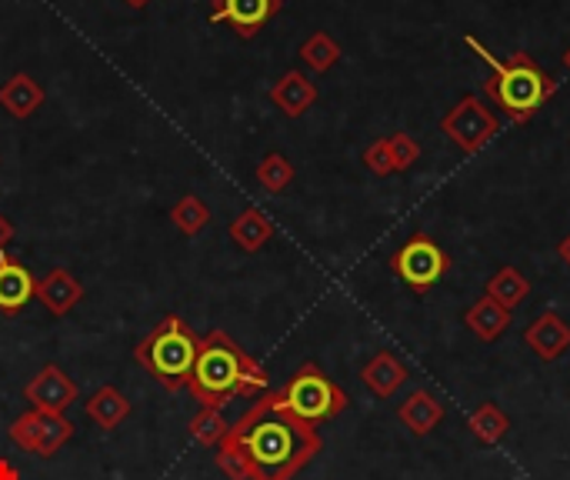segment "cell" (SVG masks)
<instances>
[{"mask_svg": "<svg viewBox=\"0 0 570 480\" xmlns=\"http://www.w3.org/2000/svg\"><path fill=\"white\" fill-rule=\"evenodd\" d=\"M321 448L317 428L291 414L281 391H267L217 444V468L230 480H294Z\"/></svg>", "mask_w": 570, "mask_h": 480, "instance_id": "obj_1", "label": "cell"}, {"mask_svg": "<svg viewBox=\"0 0 570 480\" xmlns=\"http://www.w3.org/2000/svg\"><path fill=\"white\" fill-rule=\"evenodd\" d=\"M267 388V371L227 331L200 337L187 391L200 408L224 411L237 398H254Z\"/></svg>", "mask_w": 570, "mask_h": 480, "instance_id": "obj_2", "label": "cell"}, {"mask_svg": "<svg viewBox=\"0 0 570 480\" xmlns=\"http://www.w3.org/2000/svg\"><path fill=\"white\" fill-rule=\"evenodd\" d=\"M468 47H474L481 53V60H488L491 77L484 84V94L514 120V124H528L558 90V80L548 77L538 60L524 50L511 53L508 60H498L478 37H464Z\"/></svg>", "mask_w": 570, "mask_h": 480, "instance_id": "obj_3", "label": "cell"}, {"mask_svg": "<svg viewBox=\"0 0 570 480\" xmlns=\"http://www.w3.org/2000/svg\"><path fill=\"white\" fill-rule=\"evenodd\" d=\"M200 337L180 321L177 314H167L137 347L134 361L164 388V391H184L190 384V371L197 361Z\"/></svg>", "mask_w": 570, "mask_h": 480, "instance_id": "obj_4", "label": "cell"}, {"mask_svg": "<svg viewBox=\"0 0 570 480\" xmlns=\"http://www.w3.org/2000/svg\"><path fill=\"white\" fill-rule=\"evenodd\" d=\"M281 398H284V404H287V411L291 414H297L301 421H307V424H324V421H334L337 414H344L347 411V404H351V398H347V391L337 384V381H331L317 364H301L297 368V374L284 384V391H281Z\"/></svg>", "mask_w": 570, "mask_h": 480, "instance_id": "obj_5", "label": "cell"}, {"mask_svg": "<svg viewBox=\"0 0 570 480\" xmlns=\"http://www.w3.org/2000/svg\"><path fill=\"white\" fill-rule=\"evenodd\" d=\"M391 267H394V274H397L407 287H414L417 294H424V291H431V287L451 271V257H448V251H444L438 241H431L428 234H414L404 247L394 251Z\"/></svg>", "mask_w": 570, "mask_h": 480, "instance_id": "obj_6", "label": "cell"}, {"mask_svg": "<svg viewBox=\"0 0 570 480\" xmlns=\"http://www.w3.org/2000/svg\"><path fill=\"white\" fill-rule=\"evenodd\" d=\"M441 130L454 140V147H461L464 154H478L488 140H494V134L501 130L498 114L474 94L461 97L441 120Z\"/></svg>", "mask_w": 570, "mask_h": 480, "instance_id": "obj_7", "label": "cell"}, {"mask_svg": "<svg viewBox=\"0 0 570 480\" xmlns=\"http://www.w3.org/2000/svg\"><path fill=\"white\" fill-rule=\"evenodd\" d=\"M73 438V424L63 414H43V411H23L13 424H10V441L37 458H53L67 441Z\"/></svg>", "mask_w": 570, "mask_h": 480, "instance_id": "obj_8", "label": "cell"}, {"mask_svg": "<svg viewBox=\"0 0 570 480\" xmlns=\"http://www.w3.org/2000/svg\"><path fill=\"white\" fill-rule=\"evenodd\" d=\"M281 3L284 0H214L210 23H230L237 37L250 40L271 17H277Z\"/></svg>", "mask_w": 570, "mask_h": 480, "instance_id": "obj_9", "label": "cell"}, {"mask_svg": "<svg viewBox=\"0 0 570 480\" xmlns=\"http://www.w3.org/2000/svg\"><path fill=\"white\" fill-rule=\"evenodd\" d=\"M23 398L30 401L33 411H43V414H63L77 398V384L57 368V364H47L40 368V374L23 388Z\"/></svg>", "mask_w": 570, "mask_h": 480, "instance_id": "obj_10", "label": "cell"}, {"mask_svg": "<svg viewBox=\"0 0 570 480\" xmlns=\"http://www.w3.org/2000/svg\"><path fill=\"white\" fill-rule=\"evenodd\" d=\"M33 294H37V277L30 274V267L20 257L0 251V311L20 314L33 301Z\"/></svg>", "mask_w": 570, "mask_h": 480, "instance_id": "obj_11", "label": "cell"}, {"mask_svg": "<svg viewBox=\"0 0 570 480\" xmlns=\"http://www.w3.org/2000/svg\"><path fill=\"white\" fill-rule=\"evenodd\" d=\"M53 317H67L80 301H83V284L67 271L53 267L43 277H37V294H33Z\"/></svg>", "mask_w": 570, "mask_h": 480, "instance_id": "obj_12", "label": "cell"}, {"mask_svg": "<svg viewBox=\"0 0 570 480\" xmlns=\"http://www.w3.org/2000/svg\"><path fill=\"white\" fill-rule=\"evenodd\" d=\"M524 344H528L541 361H548V364H551V361H561L570 347V324L561 314L548 311V314H541V317L524 331Z\"/></svg>", "mask_w": 570, "mask_h": 480, "instance_id": "obj_13", "label": "cell"}, {"mask_svg": "<svg viewBox=\"0 0 570 480\" xmlns=\"http://www.w3.org/2000/svg\"><path fill=\"white\" fill-rule=\"evenodd\" d=\"M407 368L401 364V357L397 354H391V351H377L367 364H364V371H361V381L367 384V391L374 394V398H394L404 384H407Z\"/></svg>", "mask_w": 570, "mask_h": 480, "instance_id": "obj_14", "label": "cell"}, {"mask_svg": "<svg viewBox=\"0 0 570 480\" xmlns=\"http://www.w3.org/2000/svg\"><path fill=\"white\" fill-rule=\"evenodd\" d=\"M271 100H274V107H281L284 117H304L317 104V87H314V80H307V74L287 70L271 87Z\"/></svg>", "mask_w": 570, "mask_h": 480, "instance_id": "obj_15", "label": "cell"}, {"mask_svg": "<svg viewBox=\"0 0 570 480\" xmlns=\"http://www.w3.org/2000/svg\"><path fill=\"white\" fill-rule=\"evenodd\" d=\"M397 421H401L414 438H428L434 428H441V421H444V404H441L431 391H414V394H407V401H401Z\"/></svg>", "mask_w": 570, "mask_h": 480, "instance_id": "obj_16", "label": "cell"}, {"mask_svg": "<svg viewBox=\"0 0 570 480\" xmlns=\"http://www.w3.org/2000/svg\"><path fill=\"white\" fill-rule=\"evenodd\" d=\"M464 324H468V331L478 337V341H498L508 327H511V311L508 307H501L494 297H481V301H474L468 311H464Z\"/></svg>", "mask_w": 570, "mask_h": 480, "instance_id": "obj_17", "label": "cell"}, {"mask_svg": "<svg viewBox=\"0 0 570 480\" xmlns=\"http://www.w3.org/2000/svg\"><path fill=\"white\" fill-rule=\"evenodd\" d=\"M43 104V87L30 77V74H13L3 87H0V107L17 117V120H27L40 110Z\"/></svg>", "mask_w": 570, "mask_h": 480, "instance_id": "obj_18", "label": "cell"}, {"mask_svg": "<svg viewBox=\"0 0 570 480\" xmlns=\"http://www.w3.org/2000/svg\"><path fill=\"white\" fill-rule=\"evenodd\" d=\"M230 241L244 251V254H257L267 247V241L274 237V224L267 221V214H261L257 207H247L244 214H237L227 227Z\"/></svg>", "mask_w": 570, "mask_h": 480, "instance_id": "obj_19", "label": "cell"}, {"mask_svg": "<svg viewBox=\"0 0 570 480\" xmlns=\"http://www.w3.org/2000/svg\"><path fill=\"white\" fill-rule=\"evenodd\" d=\"M130 414V401L114 388V384H104L90 394L87 401V418L100 428V431H114L127 421Z\"/></svg>", "mask_w": 570, "mask_h": 480, "instance_id": "obj_20", "label": "cell"}, {"mask_svg": "<svg viewBox=\"0 0 570 480\" xmlns=\"http://www.w3.org/2000/svg\"><path fill=\"white\" fill-rule=\"evenodd\" d=\"M531 294V281L518 271V267H501L491 281H488V297H494L501 307L514 311L528 301Z\"/></svg>", "mask_w": 570, "mask_h": 480, "instance_id": "obj_21", "label": "cell"}, {"mask_svg": "<svg viewBox=\"0 0 570 480\" xmlns=\"http://www.w3.org/2000/svg\"><path fill=\"white\" fill-rule=\"evenodd\" d=\"M468 428H471V434H474L481 444L494 448V444H501V441L508 438L511 418H508L498 404H481V408L468 418Z\"/></svg>", "mask_w": 570, "mask_h": 480, "instance_id": "obj_22", "label": "cell"}, {"mask_svg": "<svg viewBox=\"0 0 570 480\" xmlns=\"http://www.w3.org/2000/svg\"><path fill=\"white\" fill-rule=\"evenodd\" d=\"M301 60L317 70V74H327L337 60H341V43L327 33V30H317L311 33L304 43H301Z\"/></svg>", "mask_w": 570, "mask_h": 480, "instance_id": "obj_23", "label": "cell"}, {"mask_svg": "<svg viewBox=\"0 0 570 480\" xmlns=\"http://www.w3.org/2000/svg\"><path fill=\"white\" fill-rule=\"evenodd\" d=\"M170 221H174V227H177L184 237H197V234L210 224V207H207L197 194H187V197H180V200L170 207Z\"/></svg>", "mask_w": 570, "mask_h": 480, "instance_id": "obj_24", "label": "cell"}, {"mask_svg": "<svg viewBox=\"0 0 570 480\" xmlns=\"http://www.w3.org/2000/svg\"><path fill=\"white\" fill-rule=\"evenodd\" d=\"M254 177H257V184H261L267 194H284V190L294 184V164H291L284 154L271 150V154L257 164Z\"/></svg>", "mask_w": 570, "mask_h": 480, "instance_id": "obj_25", "label": "cell"}, {"mask_svg": "<svg viewBox=\"0 0 570 480\" xmlns=\"http://www.w3.org/2000/svg\"><path fill=\"white\" fill-rule=\"evenodd\" d=\"M187 431H190V438H194L200 448H217V444L227 438L230 424H227V418H224L220 411H214V408H200V411L190 418Z\"/></svg>", "mask_w": 570, "mask_h": 480, "instance_id": "obj_26", "label": "cell"}, {"mask_svg": "<svg viewBox=\"0 0 570 480\" xmlns=\"http://www.w3.org/2000/svg\"><path fill=\"white\" fill-rule=\"evenodd\" d=\"M387 147H391V157H394V174H404V170H411L421 160V144L411 134H404V130L391 134Z\"/></svg>", "mask_w": 570, "mask_h": 480, "instance_id": "obj_27", "label": "cell"}, {"mask_svg": "<svg viewBox=\"0 0 570 480\" xmlns=\"http://www.w3.org/2000/svg\"><path fill=\"white\" fill-rule=\"evenodd\" d=\"M364 164H367V170H371V174H377V177H387V174H394V157H391L387 137L374 140V144L364 150Z\"/></svg>", "mask_w": 570, "mask_h": 480, "instance_id": "obj_28", "label": "cell"}, {"mask_svg": "<svg viewBox=\"0 0 570 480\" xmlns=\"http://www.w3.org/2000/svg\"><path fill=\"white\" fill-rule=\"evenodd\" d=\"M10 241H13V224H10V221H7V217L0 214V251H3V247H7Z\"/></svg>", "mask_w": 570, "mask_h": 480, "instance_id": "obj_29", "label": "cell"}, {"mask_svg": "<svg viewBox=\"0 0 570 480\" xmlns=\"http://www.w3.org/2000/svg\"><path fill=\"white\" fill-rule=\"evenodd\" d=\"M0 480H20V471L7 458H0Z\"/></svg>", "mask_w": 570, "mask_h": 480, "instance_id": "obj_30", "label": "cell"}, {"mask_svg": "<svg viewBox=\"0 0 570 480\" xmlns=\"http://www.w3.org/2000/svg\"><path fill=\"white\" fill-rule=\"evenodd\" d=\"M558 257H561V261L570 267V234L561 241V244H558Z\"/></svg>", "mask_w": 570, "mask_h": 480, "instance_id": "obj_31", "label": "cell"}, {"mask_svg": "<svg viewBox=\"0 0 570 480\" xmlns=\"http://www.w3.org/2000/svg\"><path fill=\"white\" fill-rule=\"evenodd\" d=\"M124 3H127V7H134V10H144V7H147L150 0H124Z\"/></svg>", "mask_w": 570, "mask_h": 480, "instance_id": "obj_32", "label": "cell"}, {"mask_svg": "<svg viewBox=\"0 0 570 480\" xmlns=\"http://www.w3.org/2000/svg\"><path fill=\"white\" fill-rule=\"evenodd\" d=\"M564 67L570 70V47H568V53H564Z\"/></svg>", "mask_w": 570, "mask_h": 480, "instance_id": "obj_33", "label": "cell"}]
</instances>
